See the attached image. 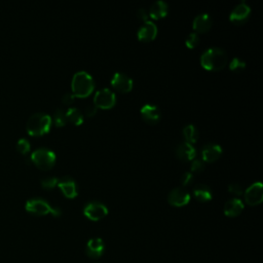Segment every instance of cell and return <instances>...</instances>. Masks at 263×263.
I'll use <instances>...</instances> for the list:
<instances>
[{
    "mask_svg": "<svg viewBox=\"0 0 263 263\" xmlns=\"http://www.w3.org/2000/svg\"><path fill=\"white\" fill-rule=\"evenodd\" d=\"M84 113H85L86 116H89V117L96 115L97 107L95 105H87L86 108H85V110H84Z\"/></svg>",
    "mask_w": 263,
    "mask_h": 263,
    "instance_id": "obj_34",
    "label": "cell"
},
{
    "mask_svg": "<svg viewBox=\"0 0 263 263\" xmlns=\"http://www.w3.org/2000/svg\"><path fill=\"white\" fill-rule=\"evenodd\" d=\"M246 68V62L240 58L234 57L229 63V69L233 72H239Z\"/></svg>",
    "mask_w": 263,
    "mask_h": 263,
    "instance_id": "obj_24",
    "label": "cell"
},
{
    "mask_svg": "<svg viewBox=\"0 0 263 263\" xmlns=\"http://www.w3.org/2000/svg\"><path fill=\"white\" fill-rule=\"evenodd\" d=\"M190 201L189 192L183 187H176L170 191L168 194V202L175 207H183Z\"/></svg>",
    "mask_w": 263,
    "mask_h": 263,
    "instance_id": "obj_8",
    "label": "cell"
},
{
    "mask_svg": "<svg viewBox=\"0 0 263 263\" xmlns=\"http://www.w3.org/2000/svg\"><path fill=\"white\" fill-rule=\"evenodd\" d=\"M182 133H183V136L185 138V142L187 143H194L197 138H199V132H197L195 125L193 124H187L183 127V130H182Z\"/></svg>",
    "mask_w": 263,
    "mask_h": 263,
    "instance_id": "obj_23",
    "label": "cell"
},
{
    "mask_svg": "<svg viewBox=\"0 0 263 263\" xmlns=\"http://www.w3.org/2000/svg\"><path fill=\"white\" fill-rule=\"evenodd\" d=\"M67 117H66V112L62 109H57L54 113V122L57 126H63L67 123Z\"/></svg>",
    "mask_w": 263,
    "mask_h": 263,
    "instance_id": "obj_25",
    "label": "cell"
},
{
    "mask_svg": "<svg viewBox=\"0 0 263 263\" xmlns=\"http://www.w3.org/2000/svg\"><path fill=\"white\" fill-rule=\"evenodd\" d=\"M94 103L96 107L102 109L111 108L116 103L115 94L111 90L107 89V87H105V89H101L96 93L94 98Z\"/></svg>",
    "mask_w": 263,
    "mask_h": 263,
    "instance_id": "obj_7",
    "label": "cell"
},
{
    "mask_svg": "<svg viewBox=\"0 0 263 263\" xmlns=\"http://www.w3.org/2000/svg\"><path fill=\"white\" fill-rule=\"evenodd\" d=\"M244 210V204L239 199L228 200L224 205V214L228 217H236Z\"/></svg>",
    "mask_w": 263,
    "mask_h": 263,
    "instance_id": "obj_19",
    "label": "cell"
},
{
    "mask_svg": "<svg viewBox=\"0 0 263 263\" xmlns=\"http://www.w3.org/2000/svg\"><path fill=\"white\" fill-rule=\"evenodd\" d=\"M180 180H181L182 185H184V186L189 185L193 181V174L191 172H184L182 174Z\"/></svg>",
    "mask_w": 263,
    "mask_h": 263,
    "instance_id": "obj_31",
    "label": "cell"
},
{
    "mask_svg": "<svg viewBox=\"0 0 263 263\" xmlns=\"http://www.w3.org/2000/svg\"><path fill=\"white\" fill-rule=\"evenodd\" d=\"M142 118L150 124H156L161 119V110L157 105L153 104H146L144 105L140 110Z\"/></svg>",
    "mask_w": 263,
    "mask_h": 263,
    "instance_id": "obj_13",
    "label": "cell"
},
{
    "mask_svg": "<svg viewBox=\"0 0 263 263\" xmlns=\"http://www.w3.org/2000/svg\"><path fill=\"white\" fill-rule=\"evenodd\" d=\"M83 214L87 217L90 220L99 221L101 219L107 216L108 209L107 207L98 201H93L87 203L83 208Z\"/></svg>",
    "mask_w": 263,
    "mask_h": 263,
    "instance_id": "obj_6",
    "label": "cell"
},
{
    "mask_svg": "<svg viewBox=\"0 0 263 263\" xmlns=\"http://www.w3.org/2000/svg\"><path fill=\"white\" fill-rule=\"evenodd\" d=\"M62 101L64 104L66 105H71L74 103L75 101V96L73 94H70V93H66L63 98H62Z\"/></svg>",
    "mask_w": 263,
    "mask_h": 263,
    "instance_id": "obj_32",
    "label": "cell"
},
{
    "mask_svg": "<svg viewBox=\"0 0 263 263\" xmlns=\"http://www.w3.org/2000/svg\"><path fill=\"white\" fill-rule=\"evenodd\" d=\"M17 149L22 155H26V153L30 150V143L27 139L22 138L17 143Z\"/></svg>",
    "mask_w": 263,
    "mask_h": 263,
    "instance_id": "obj_28",
    "label": "cell"
},
{
    "mask_svg": "<svg viewBox=\"0 0 263 263\" xmlns=\"http://www.w3.org/2000/svg\"><path fill=\"white\" fill-rule=\"evenodd\" d=\"M111 84L121 93H128L133 89V79L123 72H115L111 78Z\"/></svg>",
    "mask_w": 263,
    "mask_h": 263,
    "instance_id": "obj_11",
    "label": "cell"
},
{
    "mask_svg": "<svg viewBox=\"0 0 263 263\" xmlns=\"http://www.w3.org/2000/svg\"><path fill=\"white\" fill-rule=\"evenodd\" d=\"M137 17H138V19H140L141 21H144V22L148 21V18H149L148 11H147L146 9H144V8L139 9V10L137 11Z\"/></svg>",
    "mask_w": 263,
    "mask_h": 263,
    "instance_id": "obj_33",
    "label": "cell"
},
{
    "mask_svg": "<svg viewBox=\"0 0 263 263\" xmlns=\"http://www.w3.org/2000/svg\"><path fill=\"white\" fill-rule=\"evenodd\" d=\"M168 12H169L168 4L162 2V0H159V2H156L151 5L148 14L153 19H161L166 17Z\"/></svg>",
    "mask_w": 263,
    "mask_h": 263,
    "instance_id": "obj_21",
    "label": "cell"
},
{
    "mask_svg": "<svg viewBox=\"0 0 263 263\" xmlns=\"http://www.w3.org/2000/svg\"><path fill=\"white\" fill-rule=\"evenodd\" d=\"M72 93L75 97L85 98L94 91L95 80L91 74L85 71H78L73 75L72 82Z\"/></svg>",
    "mask_w": 263,
    "mask_h": 263,
    "instance_id": "obj_2",
    "label": "cell"
},
{
    "mask_svg": "<svg viewBox=\"0 0 263 263\" xmlns=\"http://www.w3.org/2000/svg\"><path fill=\"white\" fill-rule=\"evenodd\" d=\"M263 200V185L261 182L251 184L245 192V201L250 206H257Z\"/></svg>",
    "mask_w": 263,
    "mask_h": 263,
    "instance_id": "obj_9",
    "label": "cell"
},
{
    "mask_svg": "<svg viewBox=\"0 0 263 263\" xmlns=\"http://www.w3.org/2000/svg\"><path fill=\"white\" fill-rule=\"evenodd\" d=\"M199 41H200L199 35H197V33L195 32H192L187 35L185 39V45L189 49H194L197 45H199Z\"/></svg>",
    "mask_w": 263,
    "mask_h": 263,
    "instance_id": "obj_26",
    "label": "cell"
},
{
    "mask_svg": "<svg viewBox=\"0 0 263 263\" xmlns=\"http://www.w3.org/2000/svg\"><path fill=\"white\" fill-rule=\"evenodd\" d=\"M41 186L46 189H52L54 188L57 184H58V178L54 177V176H50V177H46L41 179Z\"/></svg>",
    "mask_w": 263,
    "mask_h": 263,
    "instance_id": "obj_27",
    "label": "cell"
},
{
    "mask_svg": "<svg viewBox=\"0 0 263 263\" xmlns=\"http://www.w3.org/2000/svg\"><path fill=\"white\" fill-rule=\"evenodd\" d=\"M190 168L192 172H196V173L202 172L205 169V163L201 159H193Z\"/></svg>",
    "mask_w": 263,
    "mask_h": 263,
    "instance_id": "obj_29",
    "label": "cell"
},
{
    "mask_svg": "<svg viewBox=\"0 0 263 263\" xmlns=\"http://www.w3.org/2000/svg\"><path fill=\"white\" fill-rule=\"evenodd\" d=\"M192 25H193V29L197 32H201V33L207 32L212 26V19L206 13L200 14L194 18Z\"/></svg>",
    "mask_w": 263,
    "mask_h": 263,
    "instance_id": "obj_18",
    "label": "cell"
},
{
    "mask_svg": "<svg viewBox=\"0 0 263 263\" xmlns=\"http://www.w3.org/2000/svg\"><path fill=\"white\" fill-rule=\"evenodd\" d=\"M193 194L196 197V200H199L202 203H206L212 200L213 192L211 188L203 183H200L194 186L193 188Z\"/></svg>",
    "mask_w": 263,
    "mask_h": 263,
    "instance_id": "obj_20",
    "label": "cell"
},
{
    "mask_svg": "<svg viewBox=\"0 0 263 263\" xmlns=\"http://www.w3.org/2000/svg\"><path fill=\"white\" fill-rule=\"evenodd\" d=\"M31 161L42 170H50L56 163V153L46 147H40L32 152Z\"/></svg>",
    "mask_w": 263,
    "mask_h": 263,
    "instance_id": "obj_5",
    "label": "cell"
},
{
    "mask_svg": "<svg viewBox=\"0 0 263 263\" xmlns=\"http://www.w3.org/2000/svg\"><path fill=\"white\" fill-rule=\"evenodd\" d=\"M26 210L37 216L52 214L54 217H60L62 214L60 208L52 207L48 201L41 199V197H33V199L28 200L26 203Z\"/></svg>",
    "mask_w": 263,
    "mask_h": 263,
    "instance_id": "obj_4",
    "label": "cell"
},
{
    "mask_svg": "<svg viewBox=\"0 0 263 263\" xmlns=\"http://www.w3.org/2000/svg\"><path fill=\"white\" fill-rule=\"evenodd\" d=\"M175 153H176V157L184 162H188V161H192L193 159H195V149L192 146V144L187 143V142H181L180 144H178V146L175 149Z\"/></svg>",
    "mask_w": 263,
    "mask_h": 263,
    "instance_id": "obj_17",
    "label": "cell"
},
{
    "mask_svg": "<svg viewBox=\"0 0 263 263\" xmlns=\"http://www.w3.org/2000/svg\"><path fill=\"white\" fill-rule=\"evenodd\" d=\"M66 117L67 120L75 125H79L83 122V115L78 108L75 107H69L66 111Z\"/></svg>",
    "mask_w": 263,
    "mask_h": 263,
    "instance_id": "obj_22",
    "label": "cell"
},
{
    "mask_svg": "<svg viewBox=\"0 0 263 263\" xmlns=\"http://www.w3.org/2000/svg\"><path fill=\"white\" fill-rule=\"evenodd\" d=\"M201 64L207 70L218 71L227 64V55L220 48H210L201 56Z\"/></svg>",
    "mask_w": 263,
    "mask_h": 263,
    "instance_id": "obj_1",
    "label": "cell"
},
{
    "mask_svg": "<svg viewBox=\"0 0 263 263\" xmlns=\"http://www.w3.org/2000/svg\"><path fill=\"white\" fill-rule=\"evenodd\" d=\"M222 153V148L220 145H218L216 143H208L203 146L202 149V157L204 162H214L220 158Z\"/></svg>",
    "mask_w": 263,
    "mask_h": 263,
    "instance_id": "obj_15",
    "label": "cell"
},
{
    "mask_svg": "<svg viewBox=\"0 0 263 263\" xmlns=\"http://www.w3.org/2000/svg\"><path fill=\"white\" fill-rule=\"evenodd\" d=\"M64 195L66 197H69V199H74L78 194V186L76 181L69 177V176H63L58 179V184H57Z\"/></svg>",
    "mask_w": 263,
    "mask_h": 263,
    "instance_id": "obj_12",
    "label": "cell"
},
{
    "mask_svg": "<svg viewBox=\"0 0 263 263\" xmlns=\"http://www.w3.org/2000/svg\"><path fill=\"white\" fill-rule=\"evenodd\" d=\"M158 34V27L157 25L151 21H146L143 23V25L139 28L137 36L139 40L142 41H150L155 39Z\"/></svg>",
    "mask_w": 263,
    "mask_h": 263,
    "instance_id": "obj_16",
    "label": "cell"
},
{
    "mask_svg": "<svg viewBox=\"0 0 263 263\" xmlns=\"http://www.w3.org/2000/svg\"><path fill=\"white\" fill-rule=\"evenodd\" d=\"M228 190H229V192L233 193L234 195H240V194H243V192H244L242 185L238 184V183H230L228 185Z\"/></svg>",
    "mask_w": 263,
    "mask_h": 263,
    "instance_id": "obj_30",
    "label": "cell"
},
{
    "mask_svg": "<svg viewBox=\"0 0 263 263\" xmlns=\"http://www.w3.org/2000/svg\"><path fill=\"white\" fill-rule=\"evenodd\" d=\"M251 15V9L249 5H247L245 2H242L237 6L234 7V9L231 11L229 19L234 24L240 25L245 23V22L249 19Z\"/></svg>",
    "mask_w": 263,
    "mask_h": 263,
    "instance_id": "obj_10",
    "label": "cell"
},
{
    "mask_svg": "<svg viewBox=\"0 0 263 263\" xmlns=\"http://www.w3.org/2000/svg\"><path fill=\"white\" fill-rule=\"evenodd\" d=\"M104 250H105L104 242L100 237L91 238L89 242H87L85 247V253L87 257H90L92 259L100 258L103 255Z\"/></svg>",
    "mask_w": 263,
    "mask_h": 263,
    "instance_id": "obj_14",
    "label": "cell"
},
{
    "mask_svg": "<svg viewBox=\"0 0 263 263\" xmlns=\"http://www.w3.org/2000/svg\"><path fill=\"white\" fill-rule=\"evenodd\" d=\"M52 126V117L43 112L32 114L26 124L28 133L32 136H41L47 134Z\"/></svg>",
    "mask_w": 263,
    "mask_h": 263,
    "instance_id": "obj_3",
    "label": "cell"
}]
</instances>
